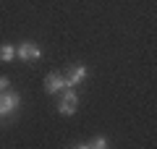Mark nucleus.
Instances as JSON below:
<instances>
[{"instance_id": "obj_6", "label": "nucleus", "mask_w": 157, "mask_h": 149, "mask_svg": "<svg viewBox=\"0 0 157 149\" xmlns=\"http://www.w3.org/2000/svg\"><path fill=\"white\" fill-rule=\"evenodd\" d=\"M13 58H16V47H13V44H3V47H0V60L8 63V60H13Z\"/></svg>"}, {"instance_id": "obj_4", "label": "nucleus", "mask_w": 157, "mask_h": 149, "mask_svg": "<svg viewBox=\"0 0 157 149\" xmlns=\"http://www.w3.org/2000/svg\"><path fill=\"white\" fill-rule=\"evenodd\" d=\"M45 89L47 92H63V89H68V84H66V76L63 73H50V76L45 78Z\"/></svg>"}, {"instance_id": "obj_5", "label": "nucleus", "mask_w": 157, "mask_h": 149, "mask_svg": "<svg viewBox=\"0 0 157 149\" xmlns=\"http://www.w3.org/2000/svg\"><path fill=\"white\" fill-rule=\"evenodd\" d=\"M86 76H89V68L78 63V66H73V68H71V73L66 76V84H68V86H76V84H81Z\"/></svg>"}, {"instance_id": "obj_3", "label": "nucleus", "mask_w": 157, "mask_h": 149, "mask_svg": "<svg viewBox=\"0 0 157 149\" xmlns=\"http://www.w3.org/2000/svg\"><path fill=\"white\" fill-rule=\"evenodd\" d=\"M76 107H78L76 94H73V92H63L60 105H58V113H60V115H73V113H76Z\"/></svg>"}, {"instance_id": "obj_2", "label": "nucleus", "mask_w": 157, "mask_h": 149, "mask_svg": "<svg viewBox=\"0 0 157 149\" xmlns=\"http://www.w3.org/2000/svg\"><path fill=\"white\" fill-rule=\"evenodd\" d=\"M16 55L24 58V60H39V58H42V50H39V44H34V42H21L16 47Z\"/></svg>"}, {"instance_id": "obj_7", "label": "nucleus", "mask_w": 157, "mask_h": 149, "mask_svg": "<svg viewBox=\"0 0 157 149\" xmlns=\"http://www.w3.org/2000/svg\"><path fill=\"white\" fill-rule=\"evenodd\" d=\"M81 147H92V149H105V147H107V139H102V136H97V139H92V141H86V144H81Z\"/></svg>"}, {"instance_id": "obj_1", "label": "nucleus", "mask_w": 157, "mask_h": 149, "mask_svg": "<svg viewBox=\"0 0 157 149\" xmlns=\"http://www.w3.org/2000/svg\"><path fill=\"white\" fill-rule=\"evenodd\" d=\"M21 105V97H18L16 92H0V118H6V115H11L16 107Z\"/></svg>"}, {"instance_id": "obj_8", "label": "nucleus", "mask_w": 157, "mask_h": 149, "mask_svg": "<svg viewBox=\"0 0 157 149\" xmlns=\"http://www.w3.org/2000/svg\"><path fill=\"white\" fill-rule=\"evenodd\" d=\"M6 89H11V81L6 76H0V92H6Z\"/></svg>"}]
</instances>
